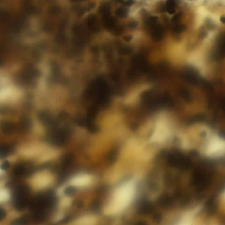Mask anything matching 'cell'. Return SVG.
I'll list each match as a JSON object with an SVG mask.
<instances>
[{
    "label": "cell",
    "instance_id": "obj_1",
    "mask_svg": "<svg viewBox=\"0 0 225 225\" xmlns=\"http://www.w3.org/2000/svg\"><path fill=\"white\" fill-rule=\"evenodd\" d=\"M168 161L171 166L181 169H187L191 166L189 159L179 153H174L169 155Z\"/></svg>",
    "mask_w": 225,
    "mask_h": 225
},
{
    "label": "cell",
    "instance_id": "obj_12",
    "mask_svg": "<svg viewBox=\"0 0 225 225\" xmlns=\"http://www.w3.org/2000/svg\"><path fill=\"white\" fill-rule=\"evenodd\" d=\"M181 96L187 101H189L190 97L188 92L186 90H182L180 92Z\"/></svg>",
    "mask_w": 225,
    "mask_h": 225
},
{
    "label": "cell",
    "instance_id": "obj_2",
    "mask_svg": "<svg viewBox=\"0 0 225 225\" xmlns=\"http://www.w3.org/2000/svg\"><path fill=\"white\" fill-rule=\"evenodd\" d=\"M193 183L197 188L203 189L209 184V179L202 171L197 170L193 175Z\"/></svg>",
    "mask_w": 225,
    "mask_h": 225
},
{
    "label": "cell",
    "instance_id": "obj_5",
    "mask_svg": "<svg viewBox=\"0 0 225 225\" xmlns=\"http://www.w3.org/2000/svg\"><path fill=\"white\" fill-rule=\"evenodd\" d=\"M152 206L149 203L146 201L142 202L139 207V211L142 214L149 213L152 211Z\"/></svg>",
    "mask_w": 225,
    "mask_h": 225
},
{
    "label": "cell",
    "instance_id": "obj_17",
    "mask_svg": "<svg viewBox=\"0 0 225 225\" xmlns=\"http://www.w3.org/2000/svg\"><path fill=\"white\" fill-rule=\"evenodd\" d=\"M5 215V211H4V210H2V209H0V220L3 219Z\"/></svg>",
    "mask_w": 225,
    "mask_h": 225
},
{
    "label": "cell",
    "instance_id": "obj_3",
    "mask_svg": "<svg viewBox=\"0 0 225 225\" xmlns=\"http://www.w3.org/2000/svg\"><path fill=\"white\" fill-rule=\"evenodd\" d=\"M13 150V147L11 146H0V159L10 155Z\"/></svg>",
    "mask_w": 225,
    "mask_h": 225
},
{
    "label": "cell",
    "instance_id": "obj_7",
    "mask_svg": "<svg viewBox=\"0 0 225 225\" xmlns=\"http://www.w3.org/2000/svg\"><path fill=\"white\" fill-rule=\"evenodd\" d=\"M160 204L164 207H168L172 203V200L170 197L166 195H162L159 200Z\"/></svg>",
    "mask_w": 225,
    "mask_h": 225
},
{
    "label": "cell",
    "instance_id": "obj_19",
    "mask_svg": "<svg viewBox=\"0 0 225 225\" xmlns=\"http://www.w3.org/2000/svg\"><path fill=\"white\" fill-rule=\"evenodd\" d=\"M136 225H147L145 222H140L138 223Z\"/></svg>",
    "mask_w": 225,
    "mask_h": 225
},
{
    "label": "cell",
    "instance_id": "obj_16",
    "mask_svg": "<svg viewBox=\"0 0 225 225\" xmlns=\"http://www.w3.org/2000/svg\"><path fill=\"white\" fill-rule=\"evenodd\" d=\"M154 218H155V220L156 222H160V220H161V216L158 214H155Z\"/></svg>",
    "mask_w": 225,
    "mask_h": 225
},
{
    "label": "cell",
    "instance_id": "obj_9",
    "mask_svg": "<svg viewBox=\"0 0 225 225\" xmlns=\"http://www.w3.org/2000/svg\"><path fill=\"white\" fill-rule=\"evenodd\" d=\"M20 126L23 130H28L31 126V121L29 118L23 119L21 121Z\"/></svg>",
    "mask_w": 225,
    "mask_h": 225
},
{
    "label": "cell",
    "instance_id": "obj_14",
    "mask_svg": "<svg viewBox=\"0 0 225 225\" xmlns=\"http://www.w3.org/2000/svg\"><path fill=\"white\" fill-rule=\"evenodd\" d=\"M9 168V163L8 161H5L0 166V168L3 170H6Z\"/></svg>",
    "mask_w": 225,
    "mask_h": 225
},
{
    "label": "cell",
    "instance_id": "obj_20",
    "mask_svg": "<svg viewBox=\"0 0 225 225\" xmlns=\"http://www.w3.org/2000/svg\"><path fill=\"white\" fill-rule=\"evenodd\" d=\"M221 21L222 22H223V23H224L225 22V17L224 16H222V17H221Z\"/></svg>",
    "mask_w": 225,
    "mask_h": 225
},
{
    "label": "cell",
    "instance_id": "obj_8",
    "mask_svg": "<svg viewBox=\"0 0 225 225\" xmlns=\"http://www.w3.org/2000/svg\"><path fill=\"white\" fill-rule=\"evenodd\" d=\"M165 9L169 14H172L175 13L176 11L175 1H168L166 5L165 6Z\"/></svg>",
    "mask_w": 225,
    "mask_h": 225
},
{
    "label": "cell",
    "instance_id": "obj_15",
    "mask_svg": "<svg viewBox=\"0 0 225 225\" xmlns=\"http://www.w3.org/2000/svg\"><path fill=\"white\" fill-rule=\"evenodd\" d=\"M74 192V189L72 187H69L66 190V194L68 195H70V194H73V192Z\"/></svg>",
    "mask_w": 225,
    "mask_h": 225
},
{
    "label": "cell",
    "instance_id": "obj_11",
    "mask_svg": "<svg viewBox=\"0 0 225 225\" xmlns=\"http://www.w3.org/2000/svg\"><path fill=\"white\" fill-rule=\"evenodd\" d=\"M203 119H204V117H203V115H197L191 118L189 120L188 122L190 124H194V123H196L197 122H200V121H202L203 120Z\"/></svg>",
    "mask_w": 225,
    "mask_h": 225
},
{
    "label": "cell",
    "instance_id": "obj_13",
    "mask_svg": "<svg viewBox=\"0 0 225 225\" xmlns=\"http://www.w3.org/2000/svg\"><path fill=\"white\" fill-rule=\"evenodd\" d=\"M186 29V27L184 25H178L176 28H175V32L176 33H179L182 32L183 31Z\"/></svg>",
    "mask_w": 225,
    "mask_h": 225
},
{
    "label": "cell",
    "instance_id": "obj_18",
    "mask_svg": "<svg viewBox=\"0 0 225 225\" xmlns=\"http://www.w3.org/2000/svg\"><path fill=\"white\" fill-rule=\"evenodd\" d=\"M181 15L182 14L180 13L176 15H175V16L173 17V19H172L173 21H176L178 20L179 19V17L181 16Z\"/></svg>",
    "mask_w": 225,
    "mask_h": 225
},
{
    "label": "cell",
    "instance_id": "obj_4",
    "mask_svg": "<svg viewBox=\"0 0 225 225\" xmlns=\"http://www.w3.org/2000/svg\"><path fill=\"white\" fill-rule=\"evenodd\" d=\"M26 169L24 165L22 164H19L16 165L13 168V173L17 176H25Z\"/></svg>",
    "mask_w": 225,
    "mask_h": 225
},
{
    "label": "cell",
    "instance_id": "obj_6",
    "mask_svg": "<svg viewBox=\"0 0 225 225\" xmlns=\"http://www.w3.org/2000/svg\"><path fill=\"white\" fill-rule=\"evenodd\" d=\"M1 129L4 133L5 134H9L13 131L14 126L10 123L4 122L1 125Z\"/></svg>",
    "mask_w": 225,
    "mask_h": 225
},
{
    "label": "cell",
    "instance_id": "obj_10",
    "mask_svg": "<svg viewBox=\"0 0 225 225\" xmlns=\"http://www.w3.org/2000/svg\"><path fill=\"white\" fill-rule=\"evenodd\" d=\"M207 210L209 213H212L215 211L216 208V203L213 198L208 200L206 204Z\"/></svg>",
    "mask_w": 225,
    "mask_h": 225
}]
</instances>
